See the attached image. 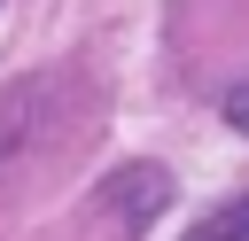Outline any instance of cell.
Returning a JSON list of instances; mask_svg holds the SVG:
<instances>
[{
    "instance_id": "obj_3",
    "label": "cell",
    "mask_w": 249,
    "mask_h": 241,
    "mask_svg": "<svg viewBox=\"0 0 249 241\" xmlns=\"http://www.w3.org/2000/svg\"><path fill=\"white\" fill-rule=\"evenodd\" d=\"M226 124H233V132H249V86H233V93H226Z\"/></svg>"
},
{
    "instance_id": "obj_2",
    "label": "cell",
    "mask_w": 249,
    "mask_h": 241,
    "mask_svg": "<svg viewBox=\"0 0 249 241\" xmlns=\"http://www.w3.org/2000/svg\"><path fill=\"white\" fill-rule=\"evenodd\" d=\"M187 241H249V194H233V202H218L210 218H195Z\"/></svg>"
},
{
    "instance_id": "obj_1",
    "label": "cell",
    "mask_w": 249,
    "mask_h": 241,
    "mask_svg": "<svg viewBox=\"0 0 249 241\" xmlns=\"http://www.w3.org/2000/svg\"><path fill=\"white\" fill-rule=\"evenodd\" d=\"M163 194H171V179H163L156 163H132V171H117V179L101 187V202H109L124 225H148V218L163 210Z\"/></svg>"
}]
</instances>
